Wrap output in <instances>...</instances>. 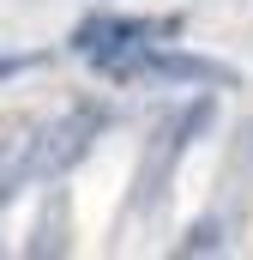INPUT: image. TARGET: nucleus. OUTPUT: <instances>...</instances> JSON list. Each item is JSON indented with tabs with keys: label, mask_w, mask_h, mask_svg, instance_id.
<instances>
[{
	"label": "nucleus",
	"mask_w": 253,
	"mask_h": 260,
	"mask_svg": "<svg viewBox=\"0 0 253 260\" xmlns=\"http://www.w3.org/2000/svg\"><path fill=\"white\" fill-rule=\"evenodd\" d=\"M97 73H103V79H121V85H199V91L235 85V67L211 61V55H193V49H175L169 37L139 43V49L115 55V61H103Z\"/></svg>",
	"instance_id": "1"
},
{
	"label": "nucleus",
	"mask_w": 253,
	"mask_h": 260,
	"mask_svg": "<svg viewBox=\"0 0 253 260\" xmlns=\"http://www.w3.org/2000/svg\"><path fill=\"white\" fill-rule=\"evenodd\" d=\"M211 121V103L199 97V103H187V109H175L163 127L145 139V157H139V176H133V200H126V224L145 212H157L163 206V194H169V182H175V164H181V151H187V139L199 127Z\"/></svg>",
	"instance_id": "2"
},
{
	"label": "nucleus",
	"mask_w": 253,
	"mask_h": 260,
	"mask_svg": "<svg viewBox=\"0 0 253 260\" xmlns=\"http://www.w3.org/2000/svg\"><path fill=\"white\" fill-rule=\"evenodd\" d=\"M103 109L97 103H72L61 121H49V127H36V139H24V151H18V164H12V188L18 182H36V176H61L72 170L85 151H91V139L103 133Z\"/></svg>",
	"instance_id": "3"
},
{
	"label": "nucleus",
	"mask_w": 253,
	"mask_h": 260,
	"mask_svg": "<svg viewBox=\"0 0 253 260\" xmlns=\"http://www.w3.org/2000/svg\"><path fill=\"white\" fill-rule=\"evenodd\" d=\"M157 37H181V18H139V12L97 6L91 18H78L72 49L91 67H103V61H115V55H126V49H139V43H157Z\"/></svg>",
	"instance_id": "4"
}]
</instances>
